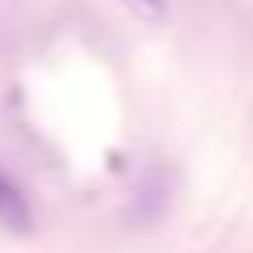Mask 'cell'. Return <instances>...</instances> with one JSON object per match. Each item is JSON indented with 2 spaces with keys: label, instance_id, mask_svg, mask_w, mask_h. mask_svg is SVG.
Instances as JSON below:
<instances>
[{
  "label": "cell",
  "instance_id": "1",
  "mask_svg": "<svg viewBox=\"0 0 253 253\" xmlns=\"http://www.w3.org/2000/svg\"><path fill=\"white\" fill-rule=\"evenodd\" d=\"M0 224L9 228V232H26L30 228V203L21 194V186L4 169H0Z\"/></svg>",
  "mask_w": 253,
  "mask_h": 253
},
{
  "label": "cell",
  "instance_id": "2",
  "mask_svg": "<svg viewBox=\"0 0 253 253\" xmlns=\"http://www.w3.org/2000/svg\"><path fill=\"white\" fill-rule=\"evenodd\" d=\"M126 4H131V9L135 13H144V17H165V0H126Z\"/></svg>",
  "mask_w": 253,
  "mask_h": 253
}]
</instances>
